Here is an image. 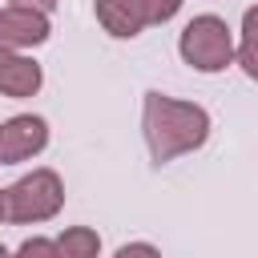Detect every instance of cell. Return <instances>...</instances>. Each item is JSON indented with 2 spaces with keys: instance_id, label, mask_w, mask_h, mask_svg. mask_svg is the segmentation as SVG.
Instances as JSON below:
<instances>
[{
  "instance_id": "8fae6325",
  "label": "cell",
  "mask_w": 258,
  "mask_h": 258,
  "mask_svg": "<svg viewBox=\"0 0 258 258\" xmlns=\"http://www.w3.org/2000/svg\"><path fill=\"white\" fill-rule=\"evenodd\" d=\"M242 64L258 77V44H246V48H242Z\"/></svg>"
},
{
  "instance_id": "9c48e42d",
  "label": "cell",
  "mask_w": 258,
  "mask_h": 258,
  "mask_svg": "<svg viewBox=\"0 0 258 258\" xmlns=\"http://www.w3.org/2000/svg\"><path fill=\"white\" fill-rule=\"evenodd\" d=\"M149 4V20H165L177 12V0H145Z\"/></svg>"
},
{
  "instance_id": "5b68a950",
  "label": "cell",
  "mask_w": 258,
  "mask_h": 258,
  "mask_svg": "<svg viewBox=\"0 0 258 258\" xmlns=\"http://www.w3.org/2000/svg\"><path fill=\"white\" fill-rule=\"evenodd\" d=\"M44 32H48V24H44L36 12H28V8H8V12H0V48L36 44V40H44Z\"/></svg>"
},
{
  "instance_id": "ba28073f",
  "label": "cell",
  "mask_w": 258,
  "mask_h": 258,
  "mask_svg": "<svg viewBox=\"0 0 258 258\" xmlns=\"http://www.w3.org/2000/svg\"><path fill=\"white\" fill-rule=\"evenodd\" d=\"M56 254H60V258H93V254H97V238H93L89 230H69V234L60 238Z\"/></svg>"
},
{
  "instance_id": "3957f363",
  "label": "cell",
  "mask_w": 258,
  "mask_h": 258,
  "mask_svg": "<svg viewBox=\"0 0 258 258\" xmlns=\"http://www.w3.org/2000/svg\"><path fill=\"white\" fill-rule=\"evenodd\" d=\"M60 206V185L52 173H32L24 177L16 189H12V218L16 222H28V218H48L52 210Z\"/></svg>"
},
{
  "instance_id": "9a60e30c",
  "label": "cell",
  "mask_w": 258,
  "mask_h": 258,
  "mask_svg": "<svg viewBox=\"0 0 258 258\" xmlns=\"http://www.w3.org/2000/svg\"><path fill=\"white\" fill-rule=\"evenodd\" d=\"M0 214H4V198H0Z\"/></svg>"
},
{
  "instance_id": "6da1fadb",
  "label": "cell",
  "mask_w": 258,
  "mask_h": 258,
  "mask_svg": "<svg viewBox=\"0 0 258 258\" xmlns=\"http://www.w3.org/2000/svg\"><path fill=\"white\" fill-rule=\"evenodd\" d=\"M206 137V113L194 105H173L165 97H149V145L157 157L189 149Z\"/></svg>"
},
{
  "instance_id": "5bb4252c",
  "label": "cell",
  "mask_w": 258,
  "mask_h": 258,
  "mask_svg": "<svg viewBox=\"0 0 258 258\" xmlns=\"http://www.w3.org/2000/svg\"><path fill=\"white\" fill-rule=\"evenodd\" d=\"M16 4H40V8H48L52 0H16Z\"/></svg>"
},
{
  "instance_id": "4fadbf2b",
  "label": "cell",
  "mask_w": 258,
  "mask_h": 258,
  "mask_svg": "<svg viewBox=\"0 0 258 258\" xmlns=\"http://www.w3.org/2000/svg\"><path fill=\"white\" fill-rule=\"evenodd\" d=\"M117 258H157V254H153L149 246H125V250H121Z\"/></svg>"
},
{
  "instance_id": "7c38bea8",
  "label": "cell",
  "mask_w": 258,
  "mask_h": 258,
  "mask_svg": "<svg viewBox=\"0 0 258 258\" xmlns=\"http://www.w3.org/2000/svg\"><path fill=\"white\" fill-rule=\"evenodd\" d=\"M246 36H250V44H258V8L246 12Z\"/></svg>"
},
{
  "instance_id": "30bf717a",
  "label": "cell",
  "mask_w": 258,
  "mask_h": 258,
  "mask_svg": "<svg viewBox=\"0 0 258 258\" xmlns=\"http://www.w3.org/2000/svg\"><path fill=\"white\" fill-rule=\"evenodd\" d=\"M56 250L44 242V238H36V242H24V250H20V258H52Z\"/></svg>"
},
{
  "instance_id": "2e32d148",
  "label": "cell",
  "mask_w": 258,
  "mask_h": 258,
  "mask_svg": "<svg viewBox=\"0 0 258 258\" xmlns=\"http://www.w3.org/2000/svg\"><path fill=\"white\" fill-rule=\"evenodd\" d=\"M0 258H8V254H4V250H0Z\"/></svg>"
},
{
  "instance_id": "8992f818",
  "label": "cell",
  "mask_w": 258,
  "mask_h": 258,
  "mask_svg": "<svg viewBox=\"0 0 258 258\" xmlns=\"http://www.w3.org/2000/svg\"><path fill=\"white\" fill-rule=\"evenodd\" d=\"M97 12L117 36H133L141 28V20H149V4L145 0H97Z\"/></svg>"
},
{
  "instance_id": "52a82bcc",
  "label": "cell",
  "mask_w": 258,
  "mask_h": 258,
  "mask_svg": "<svg viewBox=\"0 0 258 258\" xmlns=\"http://www.w3.org/2000/svg\"><path fill=\"white\" fill-rule=\"evenodd\" d=\"M40 85V69L32 60H20V56H0V89L12 93V97H24Z\"/></svg>"
},
{
  "instance_id": "277c9868",
  "label": "cell",
  "mask_w": 258,
  "mask_h": 258,
  "mask_svg": "<svg viewBox=\"0 0 258 258\" xmlns=\"http://www.w3.org/2000/svg\"><path fill=\"white\" fill-rule=\"evenodd\" d=\"M44 145V121L40 117H16L0 129V161H20Z\"/></svg>"
},
{
  "instance_id": "7a4b0ae2",
  "label": "cell",
  "mask_w": 258,
  "mask_h": 258,
  "mask_svg": "<svg viewBox=\"0 0 258 258\" xmlns=\"http://www.w3.org/2000/svg\"><path fill=\"white\" fill-rule=\"evenodd\" d=\"M181 52H185V60L194 69H206V73L222 69L230 60V32H226V24L218 16L194 20L185 28V36H181Z\"/></svg>"
}]
</instances>
